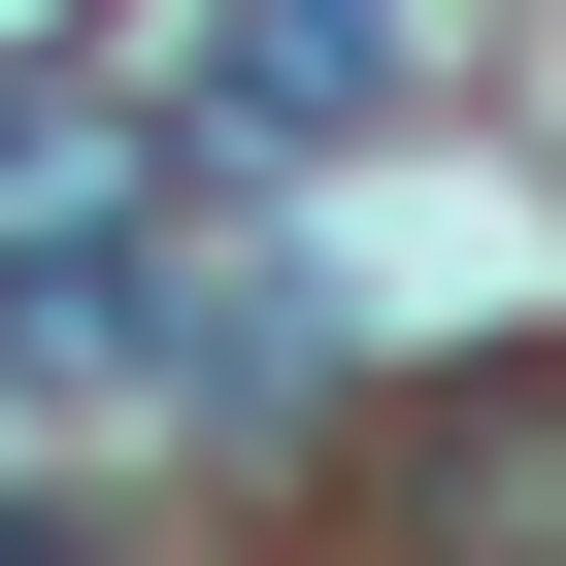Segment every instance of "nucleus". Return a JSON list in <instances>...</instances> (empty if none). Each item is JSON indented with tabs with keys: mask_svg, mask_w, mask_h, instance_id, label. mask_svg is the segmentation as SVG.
Segmentation results:
<instances>
[{
	"mask_svg": "<svg viewBox=\"0 0 566 566\" xmlns=\"http://www.w3.org/2000/svg\"><path fill=\"white\" fill-rule=\"evenodd\" d=\"M167 233V134L134 101H0V367H101V266Z\"/></svg>",
	"mask_w": 566,
	"mask_h": 566,
	"instance_id": "1",
	"label": "nucleus"
},
{
	"mask_svg": "<svg viewBox=\"0 0 566 566\" xmlns=\"http://www.w3.org/2000/svg\"><path fill=\"white\" fill-rule=\"evenodd\" d=\"M367 34H400V0H200V101H233V134H367V101H400Z\"/></svg>",
	"mask_w": 566,
	"mask_h": 566,
	"instance_id": "2",
	"label": "nucleus"
},
{
	"mask_svg": "<svg viewBox=\"0 0 566 566\" xmlns=\"http://www.w3.org/2000/svg\"><path fill=\"white\" fill-rule=\"evenodd\" d=\"M433 533H467V566H566V400H533V367L433 400Z\"/></svg>",
	"mask_w": 566,
	"mask_h": 566,
	"instance_id": "3",
	"label": "nucleus"
},
{
	"mask_svg": "<svg viewBox=\"0 0 566 566\" xmlns=\"http://www.w3.org/2000/svg\"><path fill=\"white\" fill-rule=\"evenodd\" d=\"M0 566H101V533H67V500H0Z\"/></svg>",
	"mask_w": 566,
	"mask_h": 566,
	"instance_id": "4",
	"label": "nucleus"
}]
</instances>
